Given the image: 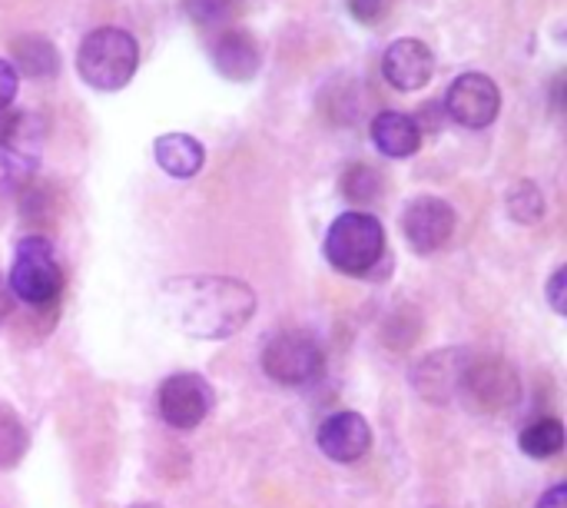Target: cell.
<instances>
[{
  "instance_id": "obj_1",
  "label": "cell",
  "mask_w": 567,
  "mask_h": 508,
  "mask_svg": "<svg viewBox=\"0 0 567 508\" xmlns=\"http://www.w3.org/2000/svg\"><path fill=\"white\" fill-rule=\"evenodd\" d=\"M159 306L183 336L189 339H229L256 313V293L233 276H173L159 286Z\"/></svg>"
},
{
  "instance_id": "obj_2",
  "label": "cell",
  "mask_w": 567,
  "mask_h": 508,
  "mask_svg": "<svg viewBox=\"0 0 567 508\" xmlns=\"http://www.w3.org/2000/svg\"><path fill=\"white\" fill-rule=\"evenodd\" d=\"M140 67L136 37L120 27H100L83 37L76 53V70L93 90H123Z\"/></svg>"
},
{
  "instance_id": "obj_3",
  "label": "cell",
  "mask_w": 567,
  "mask_h": 508,
  "mask_svg": "<svg viewBox=\"0 0 567 508\" xmlns=\"http://www.w3.org/2000/svg\"><path fill=\"white\" fill-rule=\"evenodd\" d=\"M326 260L346 276H369L385 253V230L372 213H342L322 243Z\"/></svg>"
},
{
  "instance_id": "obj_4",
  "label": "cell",
  "mask_w": 567,
  "mask_h": 508,
  "mask_svg": "<svg viewBox=\"0 0 567 508\" xmlns=\"http://www.w3.org/2000/svg\"><path fill=\"white\" fill-rule=\"evenodd\" d=\"M7 286L17 299H23L30 306H50L60 296L63 273H60L53 246L43 236L33 233L17 243V256H13Z\"/></svg>"
},
{
  "instance_id": "obj_5",
  "label": "cell",
  "mask_w": 567,
  "mask_h": 508,
  "mask_svg": "<svg viewBox=\"0 0 567 508\" xmlns=\"http://www.w3.org/2000/svg\"><path fill=\"white\" fill-rule=\"evenodd\" d=\"M326 366L322 346L309 333H279L262 349V369L279 386H309Z\"/></svg>"
},
{
  "instance_id": "obj_6",
  "label": "cell",
  "mask_w": 567,
  "mask_h": 508,
  "mask_svg": "<svg viewBox=\"0 0 567 508\" xmlns=\"http://www.w3.org/2000/svg\"><path fill=\"white\" fill-rule=\"evenodd\" d=\"M502 110V90L488 73H462L445 93V113L468 130H485Z\"/></svg>"
},
{
  "instance_id": "obj_7",
  "label": "cell",
  "mask_w": 567,
  "mask_h": 508,
  "mask_svg": "<svg viewBox=\"0 0 567 508\" xmlns=\"http://www.w3.org/2000/svg\"><path fill=\"white\" fill-rule=\"evenodd\" d=\"M213 409V389L196 373H176L159 386V416L173 429H196Z\"/></svg>"
},
{
  "instance_id": "obj_8",
  "label": "cell",
  "mask_w": 567,
  "mask_h": 508,
  "mask_svg": "<svg viewBox=\"0 0 567 508\" xmlns=\"http://www.w3.org/2000/svg\"><path fill=\"white\" fill-rule=\"evenodd\" d=\"M522 383L505 359H472L465 373L462 396H468L482 413H505L518 403Z\"/></svg>"
},
{
  "instance_id": "obj_9",
  "label": "cell",
  "mask_w": 567,
  "mask_h": 508,
  "mask_svg": "<svg viewBox=\"0 0 567 508\" xmlns=\"http://www.w3.org/2000/svg\"><path fill=\"white\" fill-rule=\"evenodd\" d=\"M402 233L415 253H435L455 233V210L439 196H419L402 213Z\"/></svg>"
},
{
  "instance_id": "obj_10",
  "label": "cell",
  "mask_w": 567,
  "mask_h": 508,
  "mask_svg": "<svg viewBox=\"0 0 567 508\" xmlns=\"http://www.w3.org/2000/svg\"><path fill=\"white\" fill-rule=\"evenodd\" d=\"M472 366V356L462 349H442L425 356L415 373H412V386L419 389L422 399L429 403H449L455 396H462L465 386V373Z\"/></svg>"
},
{
  "instance_id": "obj_11",
  "label": "cell",
  "mask_w": 567,
  "mask_h": 508,
  "mask_svg": "<svg viewBox=\"0 0 567 508\" xmlns=\"http://www.w3.org/2000/svg\"><path fill=\"white\" fill-rule=\"evenodd\" d=\"M40 143H37V130L27 116H13L7 133L0 136V193H13L20 190L40 160Z\"/></svg>"
},
{
  "instance_id": "obj_12",
  "label": "cell",
  "mask_w": 567,
  "mask_h": 508,
  "mask_svg": "<svg viewBox=\"0 0 567 508\" xmlns=\"http://www.w3.org/2000/svg\"><path fill=\"white\" fill-rule=\"evenodd\" d=\"M382 70H385V80L395 87V90H422L432 73H435V53L429 43L415 40V37H405V40H395L389 50H385V60H382Z\"/></svg>"
},
{
  "instance_id": "obj_13",
  "label": "cell",
  "mask_w": 567,
  "mask_h": 508,
  "mask_svg": "<svg viewBox=\"0 0 567 508\" xmlns=\"http://www.w3.org/2000/svg\"><path fill=\"white\" fill-rule=\"evenodd\" d=\"M372 429L359 413H336L319 426V449L332 463H355L369 453Z\"/></svg>"
},
{
  "instance_id": "obj_14",
  "label": "cell",
  "mask_w": 567,
  "mask_h": 508,
  "mask_svg": "<svg viewBox=\"0 0 567 508\" xmlns=\"http://www.w3.org/2000/svg\"><path fill=\"white\" fill-rule=\"evenodd\" d=\"M213 67L226 77V80H252L259 73L262 53L259 43L249 30H223L213 47H209Z\"/></svg>"
},
{
  "instance_id": "obj_15",
  "label": "cell",
  "mask_w": 567,
  "mask_h": 508,
  "mask_svg": "<svg viewBox=\"0 0 567 508\" xmlns=\"http://www.w3.org/2000/svg\"><path fill=\"white\" fill-rule=\"evenodd\" d=\"M372 143L379 146V153H385L392 160H409L422 146V126L409 113L385 110L372 120Z\"/></svg>"
},
{
  "instance_id": "obj_16",
  "label": "cell",
  "mask_w": 567,
  "mask_h": 508,
  "mask_svg": "<svg viewBox=\"0 0 567 508\" xmlns=\"http://www.w3.org/2000/svg\"><path fill=\"white\" fill-rule=\"evenodd\" d=\"M153 153H156L159 170L176 176V180L196 176L203 170V160H206L203 143L196 136H189V133H163V136H156Z\"/></svg>"
},
{
  "instance_id": "obj_17",
  "label": "cell",
  "mask_w": 567,
  "mask_h": 508,
  "mask_svg": "<svg viewBox=\"0 0 567 508\" xmlns=\"http://www.w3.org/2000/svg\"><path fill=\"white\" fill-rule=\"evenodd\" d=\"M13 70L17 73H27V77H53L60 60H56V50L47 37H37V33H27V37H17L13 40Z\"/></svg>"
},
{
  "instance_id": "obj_18",
  "label": "cell",
  "mask_w": 567,
  "mask_h": 508,
  "mask_svg": "<svg viewBox=\"0 0 567 508\" xmlns=\"http://www.w3.org/2000/svg\"><path fill=\"white\" fill-rule=\"evenodd\" d=\"M522 453L532 459H551L565 449V426L558 419H538L522 433Z\"/></svg>"
},
{
  "instance_id": "obj_19",
  "label": "cell",
  "mask_w": 567,
  "mask_h": 508,
  "mask_svg": "<svg viewBox=\"0 0 567 508\" xmlns=\"http://www.w3.org/2000/svg\"><path fill=\"white\" fill-rule=\"evenodd\" d=\"M508 213L522 223H535L545 216V196L532 180H522L512 193H508Z\"/></svg>"
},
{
  "instance_id": "obj_20",
  "label": "cell",
  "mask_w": 567,
  "mask_h": 508,
  "mask_svg": "<svg viewBox=\"0 0 567 508\" xmlns=\"http://www.w3.org/2000/svg\"><path fill=\"white\" fill-rule=\"evenodd\" d=\"M243 10V0H186V13L199 27H219L229 23Z\"/></svg>"
},
{
  "instance_id": "obj_21",
  "label": "cell",
  "mask_w": 567,
  "mask_h": 508,
  "mask_svg": "<svg viewBox=\"0 0 567 508\" xmlns=\"http://www.w3.org/2000/svg\"><path fill=\"white\" fill-rule=\"evenodd\" d=\"M379 190H382V183H379L375 170L365 166V163L346 170V176H342V193H346V200H352V203H372V200L379 196Z\"/></svg>"
},
{
  "instance_id": "obj_22",
  "label": "cell",
  "mask_w": 567,
  "mask_h": 508,
  "mask_svg": "<svg viewBox=\"0 0 567 508\" xmlns=\"http://www.w3.org/2000/svg\"><path fill=\"white\" fill-rule=\"evenodd\" d=\"M27 429L20 426L17 416L10 413H0V469L3 466H13L23 453H27Z\"/></svg>"
},
{
  "instance_id": "obj_23",
  "label": "cell",
  "mask_w": 567,
  "mask_h": 508,
  "mask_svg": "<svg viewBox=\"0 0 567 508\" xmlns=\"http://www.w3.org/2000/svg\"><path fill=\"white\" fill-rule=\"evenodd\" d=\"M389 7H392V0H349L352 17L362 23H379L389 13Z\"/></svg>"
},
{
  "instance_id": "obj_24",
  "label": "cell",
  "mask_w": 567,
  "mask_h": 508,
  "mask_svg": "<svg viewBox=\"0 0 567 508\" xmlns=\"http://www.w3.org/2000/svg\"><path fill=\"white\" fill-rule=\"evenodd\" d=\"M17 83H20V73L13 70L10 60H0V113L10 110L13 96H17Z\"/></svg>"
},
{
  "instance_id": "obj_25",
  "label": "cell",
  "mask_w": 567,
  "mask_h": 508,
  "mask_svg": "<svg viewBox=\"0 0 567 508\" xmlns=\"http://www.w3.org/2000/svg\"><path fill=\"white\" fill-rule=\"evenodd\" d=\"M565 293H567V270L565 266H558V270H555V276L548 280V303H551V309H555L558 316H565V309H567Z\"/></svg>"
},
{
  "instance_id": "obj_26",
  "label": "cell",
  "mask_w": 567,
  "mask_h": 508,
  "mask_svg": "<svg viewBox=\"0 0 567 508\" xmlns=\"http://www.w3.org/2000/svg\"><path fill=\"white\" fill-rule=\"evenodd\" d=\"M538 508H567V486H555L542 496Z\"/></svg>"
},
{
  "instance_id": "obj_27",
  "label": "cell",
  "mask_w": 567,
  "mask_h": 508,
  "mask_svg": "<svg viewBox=\"0 0 567 508\" xmlns=\"http://www.w3.org/2000/svg\"><path fill=\"white\" fill-rule=\"evenodd\" d=\"M7 316H10V286H7V280L0 276V326H3Z\"/></svg>"
},
{
  "instance_id": "obj_28",
  "label": "cell",
  "mask_w": 567,
  "mask_h": 508,
  "mask_svg": "<svg viewBox=\"0 0 567 508\" xmlns=\"http://www.w3.org/2000/svg\"><path fill=\"white\" fill-rule=\"evenodd\" d=\"M133 508H159V506H133Z\"/></svg>"
}]
</instances>
